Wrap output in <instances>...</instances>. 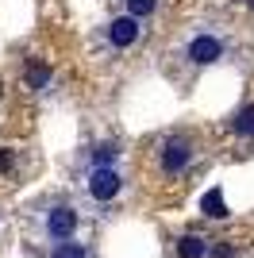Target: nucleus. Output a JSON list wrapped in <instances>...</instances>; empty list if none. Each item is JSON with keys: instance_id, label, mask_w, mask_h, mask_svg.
I'll return each mask as SVG.
<instances>
[{"instance_id": "1", "label": "nucleus", "mask_w": 254, "mask_h": 258, "mask_svg": "<svg viewBox=\"0 0 254 258\" xmlns=\"http://www.w3.org/2000/svg\"><path fill=\"white\" fill-rule=\"evenodd\" d=\"M74 231H77V212L70 205H54L42 216V235L50 243H66V239H74Z\"/></svg>"}, {"instance_id": "2", "label": "nucleus", "mask_w": 254, "mask_h": 258, "mask_svg": "<svg viewBox=\"0 0 254 258\" xmlns=\"http://www.w3.org/2000/svg\"><path fill=\"white\" fill-rule=\"evenodd\" d=\"M119 173L112 170V166H96L93 173H89V193H93V201H100V205H108L112 197H119Z\"/></svg>"}, {"instance_id": "3", "label": "nucleus", "mask_w": 254, "mask_h": 258, "mask_svg": "<svg viewBox=\"0 0 254 258\" xmlns=\"http://www.w3.org/2000/svg\"><path fill=\"white\" fill-rule=\"evenodd\" d=\"M189 158H193V147L181 139V135H173V139L162 143V170L166 173H181L189 166Z\"/></svg>"}, {"instance_id": "4", "label": "nucleus", "mask_w": 254, "mask_h": 258, "mask_svg": "<svg viewBox=\"0 0 254 258\" xmlns=\"http://www.w3.org/2000/svg\"><path fill=\"white\" fill-rule=\"evenodd\" d=\"M220 54H223V43L216 39V35H197L189 46V58L197 66H212V62H220Z\"/></svg>"}, {"instance_id": "5", "label": "nucleus", "mask_w": 254, "mask_h": 258, "mask_svg": "<svg viewBox=\"0 0 254 258\" xmlns=\"http://www.w3.org/2000/svg\"><path fill=\"white\" fill-rule=\"evenodd\" d=\"M108 39L116 46H131L139 39V23H135V16H123V20H112L108 23Z\"/></svg>"}, {"instance_id": "6", "label": "nucleus", "mask_w": 254, "mask_h": 258, "mask_svg": "<svg viewBox=\"0 0 254 258\" xmlns=\"http://www.w3.org/2000/svg\"><path fill=\"white\" fill-rule=\"evenodd\" d=\"M208 250H212V243L201 239V235H181L177 239V254L181 258H208Z\"/></svg>"}, {"instance_id": "7", "label": "nucleus", "mask_w": 254, "mask_h": 258, "mask_svg": "<svg viewBox=\"0 0 254 258\" xmlns=\"http://www.w3.org/2000/svg\"><path fill=\"white\" fill-rule=\"evenodd\" d=\"M231 131H235V135H246V139H254V104H246L243 112L231 119Z\"/></svg>"}, {"instance_id": "8", "label": "nucleus", "mask_w": 254, "mask_h": 258, "mask_svg": "<svg viewBox=\"0 0 254 258\" xmlns=\"http://www.w3.org/2000/svg\"><path fill=\"white\" fill-rule=\"evenodd\" d=\"M50 258H89V247H85V243H77V239H66V243H58V247H54Z\"/></svg>"}, {"instance_id": "9", "label": "nucleus", "mask_w": 254, "mask_h": 258, "mask_svg": "<svg viewBox=\"0 0 254 258\" xmlns=\"http://www.w3.org/2000/svg\"><path fill=\"white\" fill-rule=\"evenodd\" d=\"M116 158H119V147H116V143H100V147L93 151V162H96V166H112Z\"/></svg>"}, {"instance_id": "10", "label": "nucleus", "mask_w": 254, "mask_h": 258, "mask_svg": "<svg viewBox=\"0 0 254 258\" xmlns=\"http://www.w3.org/2000/svg\"><path fill=\"white\" fill-rule=\"evenodd\" d=\"M201 205H204V212H208V216H216V220H223V216H227V208H223V197H220V189H212V193L204 197Z\"/></svg>"}, {"instance_id": "11", "label": "nucleus", "mask_w": 254, "mask_h": 258, "mask_svg": "<svg viewBox=\"0 0 254 258\" xmlns=\"http://www.w3.org/2000/svg\"><path fill=\"white\" fill-rule=\"evenodd\" d=\"M154 4H158V0H127V8H131V16H150V12H154Z\"/></svg>"}, {"instance_id": "12", "label": "nucleus", "mask_w": 254, "mask_h": 258, "mask_svg": "<svg viewBox=\"0 0 254 258\" xmlns=\"http://www.w3.org/2000/svg\"><path fill=\"white\" fill-rule=\"evenodd\" d=\"M46 81H50V74H46L42 66H31V85H35V89H42Z\"/></svg>"}, {"instance_id": "13", "label": "nucleus", "mask_w": 254, "mask_h": 258, "mask_svg": "<svg viewBox=\"0 0 254 258\" xmlns=\"http://www.w3.org/2000/svg\"><path fill=\"white\" fill-rule=\"evenodd\" d=\"M8 166H12V158H8L4 151H0V170H8Z\"/></svg>"}]
</instances>
